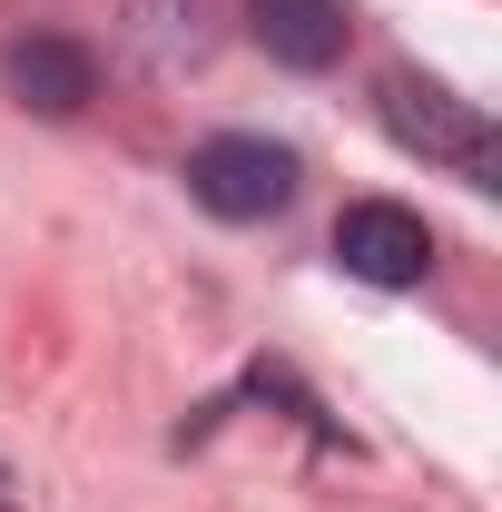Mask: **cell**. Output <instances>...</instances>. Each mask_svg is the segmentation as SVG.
<instances>
[{"label": "cell", "instance_id": "obj_1", "mask_svg": "<svg viewBox=\"0 0 502 512\" xmlns=\"http://www.w3.org/2000/svg\"><path fill=\"white\" fill-rule=\"evenodd\" d=\"M375 109H384V128H394V138H404L414 158L453 168L463 188H502V138H493V119H483L473 99H453L443 79L384 69V79H375Z\"/></svg>", "mask_w": 502, "mask_h": 512}, {"label": "cell", "instance_id": "obj_2", "mask_svg": "<svg viewBox=\"0 0 502 512\" xmlns=\"http://www.w3.org/2000/svg\"><path fill=\"white\" fill-rule=\"evenodd\" d=\"M188 197L227 227H256V217H276L296 197V148H276L256 128H217V138L188 148Z\"/></svg>", "mask_w": 502, "mask_h": 512}, {"label": "cell", "instance_id": "obj_3", "mask_svg": "<svg viewBox=\"0 0 502 512\" xmlns=\"http://www.w3.org/2000/svg\"><path fill=\"white\" fill-rule=\"evenodd\" d=\"M335 266L365 276V286H424L434 276V227L394 197H355L335 217Z\"/></svg>", "mask_w": 502, "mask_h": 512}, {"label": "cell", "instance_id": "obj_4", "mask_svg": "<svg viewBox=\"0 0 502 512\" xmlns=\"http://www.w3.org/2000/svg\"><path fill=\"white\" fill-rule=\"evenodd\" d=\"M0 79H10V99L20 109H40V119H79L89 99H99V60L79 50V40H10L0 50Z\"/></svg>", "mask_w": 502, "mask_h": 512}, {"label": "cell", "instance_id": "obj_5", "mask_svg": "<svg viewBox=\"0 0 502 512\" xmlns=\"http://www.w3.org/2000/svg\"><path fill=\"white\" fill-rule=\"evenodd\" d=\"M256 40H266V60L276 69H335L345 60V40H355V10L345 0H247Z\"/></svg>", "mask_w": 502, "mask_h": 512}, {"label": "cell", "instance_id": "obj_6", "mask_svg": "<svg viewBox=\"0 0 502 512\" xmlns=\"http://www.w3.org/2000/svg\"><path fill=\"white\" fill-rule=\"evenodd\" d=\"M138 50L158 69L207 60V0H138Z\"/></svg>", "mask_w": 502, "mask_h": 512}, {"label": "cell", "instance_id": "obj_7", "mask_svg": "<svg viewBox=\"0 0 502 512\" xmlns=\"http://www.w3.org/2000/svg\"><path fill=\"white\" fill-rule=\"evenodd\" d=\"M0 512H20V483H10V473H0Z\"/></svg>", "mask_w": 502, "mask_h": 512}]
</instances>
